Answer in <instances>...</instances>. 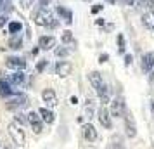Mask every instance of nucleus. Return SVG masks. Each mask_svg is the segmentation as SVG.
<instances>
[{"label": "nucleus", "mask_w": 154, "mask_h": 149, "mask_svg": "<svg viewBox=\"0 0 154 149\" xmlns=\"http://www.w3.org/2000/svg\"><path fill=\"white\" fill-rule=\"evenodd\" d=\"M76 102H78V99L75 97V95H73V97H71V104H76Z\"/></svg>", "instance_id": "nucleus-35"}, {"label": "nucleus", "mask_w": 154, "mask_h": 149, "mask_svg": "<svg viewBox=\"0 0 154 149\" xmlns=\"http://www.w3.org/2000/svg\"><path fill=\"white\" fill-rule=\"evenodd\" d=\"M23 29V24L19 21H12L11 24H9V33H12V35H16V33H19Z\"/></svg>", "instance_id": "nucleus-22"}, {"label": "nucleus", "mask_w": 154, "mask_h": 149, "mask_svg": "<svg viewBox=\"0 0 154 149\" xmlns=\"http://www.w3.org/2000/svg\"><path fill=\"white\" fill-rule=\"evenodd\" d=\"M28 123L31 125V130L35 132V134H42V130H43V121L42 118H40V114L35 113V111H29L28 113Z\"/></svg>", "instance_id": "nucleus-7"}, {"label": "nucleus", "mask_w": 154, "mask_h": 149, "mask_svg": "<svg viewBox=\"0 0 154 149\" xmlns=\"http://www.w3.org/2000/svg\"><path fill=\"white\" fill-rule=\"evenodd\" d=\"M9 49H12V50H19L23 49V38L21 35H12L11 38H9Z\"/></svg>", "instance_id": "nucleus-19"}, {"label": "nucleus", "mask_w": 154, "mask_h": 149, "mask_svg": "<svg viewBox=\"0 0 154 149\" xmlns=\"http://www.w3.org/2000/svg\"><path fill=\"white\" fill-rule=\"evenodd\" d=\"M107 59H109V56H107V54H102V56L99 57V63H106Z\"/></svg>", "instance_id": "nucleus-31"}, {"label": "nucleus", "mask_w": 154, "mask_h": 149, "mask_svg": "<svg viewBox=\"0 0 154 149\" xmlns=\"http://www.w3.org/2000/svg\"><path fill=\"white\" fill-rule=\"evenodd\" d=\"M56 12L61 16V19H64L68 24H71V23H73V12H71L69 9L63 7V5H57V7H56Z\"/></svg>", "instance_id": "nucleus-17"}, {"label": "nucleus", "mask_w": 154, "mask_h": 149, "mask_svg": "<svg viewBox=\"0 0 154 149\" xmlns=\"http://www.w3.org/2000/svg\"><path fill=\"white\" fill-rule=\"evenodd\" d=\"M5 80H7L9 83H11V87L14 88V87L23 85V83H24V80H26V75H24L23 71H12V75L5 76Z\"/></svg>", "instance_id": "nucleus-8"}, {"label": "nucleus", "mask_w": 154, "mask_h": 149, "mask_svg": "<svg viewBox=\"0 0 154 149\" xmlns=\"http://www.w3.org/2000/svg\"><path fill=\"white\" fill-rule=\"evenodd\" d=\"M26 102H28L26 94H17V92H14L12 95H9L7 102H5V107H7L9 111H16V109L23 107Z\"/></svg>", "instance_id": "nucleus-4"}, {"label": "nucleus", "mask_w": 154, "mask_h": 149, "mask_svg": "<svg viewBox=\"0 0 154 149\" xmlns=\"http://www.w3.org/2000/svg\"><path fill=\"white\" fill-rule=\"evenodd\" d=\"M151 107H152V114H154V99H152V102H151Z\"/></svg>", "instance_id": "nucleus-38"}, {"label": "nucleus", "mask_w": 154, "mask_h": 149, "mask_svg": "<svg viewBox=\"0 0 154 149\" xmlns=\"http://www.w3.org/2000/svg\"><path fill=\"white\" fill-rule=\"evenodd\" d=\"M142 70L151 73L154 70V50L152 52H147L146 56L142 57Z\"/></svg>", "instance_id": "nucleus-15"}, {"label": "nucleus", "mask_w": 154, "mask_h": 149, "mask_svg": "<svg viewBox=\"0 0 154 149\" xmlns=\"http://www.w3.org/2000/svg\"><path fill=\"white\" fill-rule=\"evenodd\" d=\"M149 82H151V83L154 85V70L151 71V75H149Z\"/></svg>", "instance_id": "nucleus-34"}, {"label": "nucleus", "mask_w": 154, "mask_h": 149, "mask_svg": "<svg viewBox=\"0 0 154 149\" xmlns=\"http://www.w3.org/2000/svg\"><path fill=\"white\" fill-rule=\"evenodd\" d=\"M97 116H99V121H100V125H102L104 128H111V127H112V123H111V114H109V111H107L104 106L99 109Z\"/></svg>", "instance_id": "nucleus-12"}, {"label": "nucleus", "mask_w": 154, "mask_h": 149, "mask_svg": "<svg viewBox=\"0 0 154 149\" xmlns=\"http://www.w3.org/2000/svg\"><path fill=\"white\" fill-rule=\"evenodd\" d=\"M4 2H5V0H0V9L4 7Z\"/></svg>", "instance_id": "nucleus-39"}, {"label": "nucleus", "mask_w": 154, "mask_h": 149, "mask_svg": "<svg viewBox=\"0 0 154 149\" xmlns=\"http://www.w3.org/2000/svg\"><path fill=\"white\" fill-rule=\"evenodd\" d=\"M140 5H144L146 9H149V11H152L154 12V0H139Z\"/></svg>", "instance_id": "nucleus-24"}, {"label": "nucleus", "mask_w": 154, "mask_h": 149, "mask_svg": "<svg viewBox=\"0 0 154 149\" xmlns=\"http://www.w3.org/2000/svg\"><path fill=\"white\" fill-rule=\"evenodd\" d=\"M49 2H50V0H40V7H47V5H49Z\"/></svg>", "instance_id": "nucleus-33"}, {"label": "nucleus", "mask_w": 154, "mask_h": 149, "mask_svg": "<svg viewBox=\"0 0 154 149\" xmlns=\"http://www.w3.org/2000/svg\"><path fill=\"white\" fill-rule=\"evenodd\" d=\"M109 114L114 116V118L125 116V101L121 97H116V99L111 101V111H109Z\"/></svg>", "instance_id": "nucleus-6"}, {"label": "nucleus", "mask_w": 154, "mask_h": 149, "mask_svg": "<svg viewBox=\"0 0 154 149\" xmlns=\"http://www.w3.org/2000/svg\"><path fill=\"white\" fill-rule=\"evenodd\" d=\"M125 127H126V135L130 137V139H133L135 135H137V127H135V121H133L132 114H126L125 116Z\"/></svg>", "instance_id": "nucleus-16"}, {"label": "nucleus", "mask_w": 154, "mask_h": 149, "mask_svg": "<svg viewBox=\"0 0 154 149\" xmlns=\"http://www.w3.org/2000/svg\"><path fill=\"white\" fill-rule=\"evenodd\" d=\"M125 64H126V66H130V64H132V56H125Z\"/></svg>", "instance_id": "nucleus-32"}, {"label": "nucleus", "mask_w": 154, "mask_h": 149, "mask_svg": "<svg viewBox=\"0 0 154 149\" xmlns=\"http://www.w3.org/2000/svg\"><path fill=\"white\" fill-rule=\"evenodd\" d=\"M99 24V26H102V24H104V19H97V21H95Z\"/></svg>", "instance_id": "nucleus-36"}, {"label": "nucleus", "mask_w": 154, "mask_h": 149, "mask_svg": "<svg viewBox=\"0 0 154 149\" xmlns=\"http://www.w3.org/2000/svg\"><path fill=\"white\" fill-rule=\"evenodd\" d=\"M35 23L38 26H47V28H56L57 26V21L54 19V16L47 7H40L38 11L35 12Z\"/></svg>", "instance_id": "nucleus-2"}, {"label": "nucleus", "mask_w": 154, "mask_h": 149, "mask_svg": "<svg viewBox=\"0 0 154 149\" xmlns=\"http://www.w3.org/2000/svg\"><path fill=\"white\" fill-rule=\"evenodd\" d=\"M38 114H40V118H42V121H45V123H54V120H56V114L50 111L49 107H40V111H38Z\"/></svg>", "instance_id": "nucleus-18"}, {"label": "nucleus", "mask_w": 154, "mask_h": 149, "mask_svg": "<svg viewBox=\"0 0 154 149\" xmlns=\"http://www.w3.org/2000/svg\"><path fill=\"white\" fill-rule=\"evenodd\" d=\"M7 130H9L11 139L14 141V144H17V146H24V144H26V132H24L17 123H14V121H12V123H9Z\"/></svg>", "instance_id": "nucleus-3"}, {"label": "nucleus", "mask_w": 154, "mask_h": 149, "mask_svg": "<svg viewBox=\"0 0 154 149\" xmlns=\"http://www.w3.org/2000/svg\"><path fill=\"white\" fill-rule=\"evenodd\" d=\"M106 2H111V4H116V2H118V0H106Z\"/></svg>", "instance_id": "nucleus-40"}, {"label": "nucleus", "mask_w": 154, "mask_h": 149, "mask_svg": "<svg viewBox=\"0 0 154 149\" xmlns=\"http://www.w3.org/2000/svg\"><path fill=\"white\" fill-rule=\"evenodd\" d=\"M19 5H21L23 9H31V5H33V0H19Z\"/></svg>", "instance_id": "nucleus-27"}, {"label": "nucleus", "mask_w": 154, "mask_h": 149, "mask_svg": "<svg viewBox=\"0 0 154 149\" xmlns=\"http://www.w3.org/2000/svg\"><path fill=\"white\" fill-rule=\"evenodd\" d=\"M71 71H73V66H71V63H68V61H59V63L56 64V73L61 78L69 76Z\"/></svg>", "instance_id": "nucleus-9"}, {"label": "nucleus", "mask_w": 154, "mask_h": 149, "mask_svg": "<svg viewBox=\"0 0 154 149\" xmlns=\"http://www.w3.org/2000/svg\"><path fill=\"white\" fill-rule=\"evenodd\" d=\"M142 23H144V26L149 29H154V12L152 11H147L142 14Z\"/></svg>", "instance_id": "nucleus-20"}, {"label": "nucleus", "mask_w": 154, "mask_h": 149, "mask_svg": "<svg viewBox=\"0 0 154 149\" xmlns=\"http://www.w3.org/2000/svg\"><path fill=\"white\" fill-rule=\"evenodd\" d=\"M54 54H56L57 57H66V56H69V49H68V47H57V49L54 50Z\"/></svg>", "instance_id": "nucleus-23"}, {"label": "nucleus", "mask_w": 154, "mask_h": 149, "mask_svg": "<svg viewBox=\"0 0 154 149\" xmlns=\"http://www.w3.org/2000/svg\"><path fill=\"white\" fill-rule=\"evenodd\" d=\"M7 24V16L5 14H0V28H4Z\"/></svg>", "instance_id": "nucleus-28"}, {"label": "nucleus", "mask_w": 154, "mask_h": 149, "mask_svg": "<svg viewBox=\"0 0 154 149\" xmlns=\"http://www.w3.org/2000/svg\"><path fill=\"white\" fill-rule=\"evenodd\" d=\"M42 99L47 102V106L49 107H54V106H57V95H56V92L52 90V88H45L42 92Z\"/></svg>", "instance_id": "nucleus-13"}, {"label": "nucleus", "mask_w": 154, "mask_h": 149, "mask_svg": "<svg viewBox=\"0 0 154 149\" xmlns=\"http://www.w3.org/2000/svg\"><path fill=\"white\" fill-rule=\"evenodd\" d=\"M16 121H19V123H26L28 118H24V114H17V116H16Z\"/></svg>", "instance_id": "nucleus-29"}, {"label": "nucleus", "mask_w": 154, "mask_h": 149, "mask_svg": "<svg viewBox=\"0 0 154 149\" xmlns=\"http://www.w3.org/2000/svg\"><path fill=\"white\" fill-rule=\"evenodd\" d=\"M88 2H90V0H88Z\"/></svg>", "instance_id": "nucleus-41"}, {"label": "nucleus", "mask_w": 154, "mask_h": 149, "mask_svg": "<svg viewBox=\"0 0 154 149\" xmlns=\"http://www.w3.org/2000/svg\"><path fill=\"white\" fill-rule=\"evenodd\" d=\"M47 59H40V61H38V63H36V73H42L43 70H45V68H47Z\"/></svg>", "instance_id": "nucleus-25"}, {"label": "nucleus", "mask_w": 154, "mask_h": 149, "mask_svg": "<svg viewBox=\"0 0 154 149\" xmlns=\"http://www.w3.org/2000/svg\"><path fill=\"white\" fill-rule=\"evenodd\" d=\"M88 82H90V85L95 88L97 95L100 97V101H102V104H107V102H109V88H107V85L104 83L102 75H100L99 71H90V73H88Z\"/></svg>", "instance_id": "nucleus-1"}, {"label": "nucleus", "mask_w": 154, "mask_h": 149, "mask_svg": "<svg viewBox=\"0 0 154 149\" xmlns=\"http://www.w3.org/2000/svg\"><path fill=\"white\" fill-rule=\"evenodd\" d=\"M99 11H102V5H99V4H97V5H94V7H92V12H94V14H97Z\"/></svg>", "instance_id": "nucleus-30"}, {"label": "nucleus", "mask_w": 154, "mask_h": 149, "mask_svg": "<svg viewBox=\"0 0 154 149\" xmlns=\"http://www.w3.org/2000/svg\"><path fill=\"white\" fill-rule=\"evenodd\" d=\"M82 130H83V137L88 142H95V141H97V130H95V127H94V125H90V123H85Z\"/></svg>", "instance_id": "nucleus-14"}, {"label": "nucleus", "mask_w": 154, "mask_h": 149, "mask_svg": "<svg viewBox=\"0 0 154 149\" xmlns=\"http://www.w3.org/2000/svg\"><path fill=\"white\" fill-rule=\"evenodd\" d=\"M61 40H63L64 45H69V43L75 42V36H73V33H71L69 29H66V31H63V35H61Z\"/></svg>", "instance_id": "nucleus-21"}, {"label": "nucleus", "mask_w": 154, "mask_h": 149, "mask_svg": "<svg viewBox=\"0 0 154 149\" xmlns=\"http://www.w3.org/2000/svg\"><path fill=\"white\" fill-rule=\"evenodd\" d=\"M118 49L119 52H125V38H123V35H118Z\"/></svg>", "instance_id": "nucleus-26"}, {"label": "nucleus", "mask_w": 154, "mask_h": 149, "mask_svg": "<svg viewBox=\"0 0 154 149\" xmlns=\"http://www.w3.org/2000/svg\"><path fill=\"white\" fill-rule=\"evenodd\" d=\"M5 66H7L9 70H12V71H23V70H26L28 63H26L24 57L9 56V57H5Z\"/></svg>", "instance_id": "nucleus-5"}, {"label": "nucleus", "mask_w": 154, "mask_h": 149, "mask_svg": "<svg viewBox=\"0 0 154 149\" xmlns=\"http://www.w3.org/2000/svg\"><path fill=\"white\" fill-rule=\"evenodd\" d=\"M125 2L128 4V5H132V4H133V0H125Z\"/></svg>", "instance_id": "nucleus-37"}, {"label": "nucleus", "mask_w": 154, "mask_h": 149, "mask_svg": "<svg viewBox=\"0 0 154 149\" xmlns=\"http://www.w3.org/2000/svg\"><path fill=\"white\" fill-rule=\"evenodd\" d=\"M56 47V38L50 35H45V36H40L38 38V49H43V50H50Z\"/></svg>", "instance_id": "nucleus-11"}, {"label": "nucleus", "mask_w": 154, "mask_h": 149, "mask_svg": "<svg viewBox=\"0 0 154 149\" xmlns=\"http://www.w3.org/2000/svg\"><path fill=\"white\" fill-rule=\"evenodd\" d=\"M12 94H14V88H12L11 83L5 80V75L0 73V95H2V97H9V95H12Z\"/></svg>", "instance_id": "nucleus-10"}]
</instances>
